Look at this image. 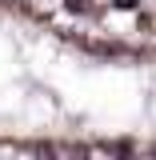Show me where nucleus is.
Returning <instances> with one entry per match:
<instances>
[{"instance_id": "f257e3e1", "label": "nucleus", "mask_w": 156, "mask_h": 160, "mask_svg": "<svg viewBox=\"0 0 156 160\" xmlns=\"http://www.w3.org/2000/svg\"><path fill=\"white\" fill-rule=\"evenodd\" d=\"M0 152L156 156V44L100 40L40 0H0Z\"/></svg>"}, {"instance_id": "f03ea898", "label": "nucleus", "mask_w": 156, "mask_h": 160, "mask_svg": "<svg viewBox=\"0 0 156 160\" xmlns=\"http://www.w3.org/2000/svg\"><path fill=\"white\" fill-rule=\"evenodd\" d=\"M40 4L88 36L156 44V0H40Z\"/></svg>"}]
</instances>
